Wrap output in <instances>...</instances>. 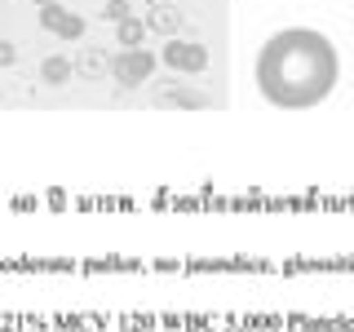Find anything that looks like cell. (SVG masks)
I'll return each mask as SVG.
<instances>
[{
  "label": "cell",
  "instance_id": "cell-9",
  "mask_svg": "<svg viewBox=\"0 0 354 332\" xmlns=\"http://www.w3.org/2000/svg\"><path fill=\"white\" fill-rule=\"evenodd\" d=\"M36 5H40V9H44V5H58V0H36Z\"/></svg>",
  "mask_w": 354,
  "mask_h": 332
},
{
  "label": "cell",
  "instance_id": "cell-3",
  "mask_svg": "<svg viewBox=\"0 0 354 332\" xmlns=\"http://www.w3.org/2000/svg\"><path fill=\"white\" fill-rule=\"evenodd\" d=\"M151 66H155V58L147 49H129V53H120L115 75H120V84H142L151 75Z\"/></svg>",
  "mask_w": 354,
  "mask_h": 332
},
{
  "label": "cell",
  "instance_id": "cell-8",
  "mask_svg": "<svg viewBox=\"0 0 354 332\" xmlns=\"http://www.w3.org/2000/svg\"><path fill=\"white\" fill-rule=\"evenodd\" d=\"M9 62H14V44L0 40V66H9Z\"/></svg>",
  "mask_w": 354,
  "mask_h": 332
},
{
  "label": "cell",
  "instance_id": "cell-7",
  "mask_svg": "<svg viewBox=\"0 0 354 332\" xmlns=\"http://www.w3.org/2000/svg\"><path fill=\"white\" fill-rule=\"evenodd\" d=\"M106 14H111V18H120V22H124V14H129V5H124V0H111V5H106Z\"/></svg>",
  "mask_w": 354,
  "mask_h": 332
},
{
  "label": "cell",
  "instance_id": "cell-2",
  "mask_svg": "<svg viewBox=\"0 0 354 332\" xmlns=\"http://www.w3.org/2000/svg\"><path fill=\"white\" fill-rule=\"evenodd\" d=\"M164 62L173 66V71H204L208 66V49L195 40H169L164 44Z\"/></svg>",
  "mask_w": 354,
  "mask_h": 332
},
{
  "label": "cell",
  "instance_id": "cell-1",
  "mask_svg": "<svg viewBox=\"0 0 354 332\" xmlns=\"http://www.w3.org/2000/svg\"><path fill=\"white\" fill-rule=\"evenodd\" d=\"M337 44L315 27H283L257 53V89L279 111H310L337 89Z\"/></svg>",
  "mask_w": 354,
  "mask_h": 332
},
{
  "label": "cell",
  "instance_id": "cell-6",
  "mask_svg": "<svg viewBox=\"0 0 354 332\" xmlns=\"http://www.w3.org/2000/svg\"><path fill=\"white\" fill-rule=\"evenodd\" d=\"M66 75H71V62H66V58H49V62H44V80H49V84H62Z\"/></svg>",
  "mask_w": 354,
  "mask_h": 332
},
{
  "label": "cell",
  "instance_id": "cell-5",
  "mask_svg": "<svg viewBox=\"0 0 354 332\" xmlns=\"http://www.w3.org/2000/svg\"><path fill=\"white\" fill-rule=\"evenodd\" d=\"M142 31H147V27H142V18H124V22H120V44H124V49H138Z\"/></svg>",
  "mask_w": 354,
  "mask_h": 332
},
{
  "label": "cell",
  "instance_id": "cell-4",
  "mask_svg": "<svg viewBox=\"0 0 354 332\" xmlns=\"http://www.w3.org/2000/svg\"><path fill=\"white\" fill-rule=\"evenodd\" d=\"M40 22H44V31H53V36H71V40L84 31V18L66 14L62 5H44V9H40Z\"/></svg>",
  "mask_w": 354,
  "mask_h": 332
}]
</instances>
